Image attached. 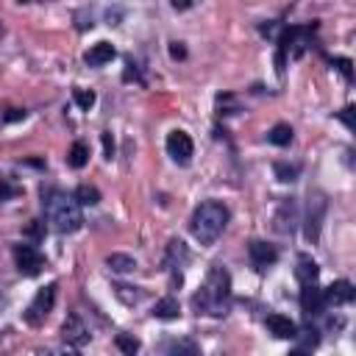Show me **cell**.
<instances>
[{
  "instance_id": "obj_16",
  "label": "cell",
  "mask_w": 356,
  "mask_h": 356,
  "mask_svg": "<svg viewBox=\"0 0 356 356\" xmlns=\"http://www.w3.org/2000/svg\"><path fill=\"white\" fill-rule=\"evenodd\" d=\"M178 314H181V306L175 298H161L153 306V317H159V320H175Z\"/></svg>"
},
{
  "instance_id": "obj_15",
  "label": "cell",
  "mask_w": 356,
  "mask_h": 356,
  "mask_svg": "<svg viewBox=\"0 0 356 356\" xmlns=\"http://www.w3.org/2000/svg\"><path fill=\"white\" fill-rule=\"evenodd\" d=\"M167 356H200V345L189 337H178V339L170 342Z\"/></svg>"
},
{
  "instance_id": "obj_6",
  "label": "cell",
  "mask_w": 356,
  "mask_h": 356,
  "mask_svg": "<svg viewBox=\"0 0 356 356\" xmlns=\"http://www.w3.org/2000/svg\"><path fill=\"white\" fill-rule=\"evenodd\" d=\"M323 214H325V197L320 192L309 195V206H306V239L309 242H317Z\"/></svg>"
},
{
  "instance_id": "obj_21",
  "label": "cell",
  "mask_w": 356,
  "mask_h": 356,
  "mask_svg": "<svg viewBox=\"0 0 356 356\" xmlns=\"http://www.w3.org/2000/svg\"><path fill=\"white\" fill-rule=\"evenodd\" d=\"M114 342H117V348H120L125 356H136V353H139V339L131 337V334H117Z\"/></svg>"
},
{
  "instance_id": "obj_23",
  "label": "cell",
  "mask_w": 356,
  "mask_h": 356,
  "mask_svg": "<svg viewBox=\"0 0 356 356\" xmlns=\"http://www.w3.org/2000/svg\"><path fill=\"white\" fill-rule=\"evenodd\" d=\"M72 97H75V103H78L83 111H89V108L95 106V92H92V89H75Z\"/></svg>"
},
{
  "instance_id": "obj_22",
  "label": "cell",
  "mask_w": 356,
  "mask_h": 356,
  "mask_svg": "<svg viewBox=\"0 0 356 356\" xmlns=\"http://www.w3.org/2000/svg\"><path fill=\"white\" fill-rule=\"evenodd\" d=\"M275 175L281 178V181H295L298 178V172H300V167L298 164H284V161H275Z\"/></svg>"
},
{
  "instance_id": "obj_26",
  "label": "cell",
  "mask_w": 356,
  "mask_h": 356,
  "mask_svg": "<svg viewBox=\"0 0 356 356\" xmlns=\"http://www.w3.org/2000/svg\"><path fill=\"white\" fill-rule=\"evenodd\" d=\"M337 64H339V70L345 72V78H350V61H348V58H337Z\"/></svg>"
},
{
  "instance_id": "obj_30",
  "label": "cell",
  "mask_w": 356,
  "mask_h": 356,
  "mask_svg": "<svg viewBox=\"0 0 356 356\" xmlns=\"http://www.w3.org/2000/svg\"><path fill=\"white\" fill-rule=\"evenodd\" d=\"M3 309H6V298H0V314H3Z\"/></svg>"
},
{
  "instance_id": "obj_25",
  "label": "cell",
  "mask_w": 356,
  "mask_h": 356,
  "mask_svg": "<svg viewBox=\"0 0 356 356\" xmlns=\"http://www.w3.org/2000/svg\"><path fill=\"white\" fill-rule=\"evenodd\" d=\"M170 53H172V58H184V56H186V50L181 47V42H172V44H170Z\"/></svg>"
},
{
  "instance_id": "obj_20",
  "label": "cell",
  "mask_w": 356,
  "mask_h": 356,
  "mask_svg": "<svg viewBox=\"0 0 356 356\" xmlns=\"http://www.w3.org/2000/svg\"><path fill=\"white\" fill-rule=\"evenodd\" d=\"M106 264H108L114 273H131V270L136 267V259L128 256V253H111V256L106 259Z\"/></svg>"
},
{
  "instance_id": "obj_13",
  "label": "cell",
  "mask_w": 356,
  "mask_h": 356,
  "mask_svg": "<svg viewBox=\"0 0 356 356\" xmlns=\"http://www.w3.org/2000/svg\"><path fill=\"white\" fill-rule=\"evenodd\" d=\"M295 275H298V281H300V286H309V284H317V275H320V267H317V261H314L312 256H306V253H300V256H298V267H295Z\"/></svg>"
},
{
  "instance_id": "obj_28",
  "label": "cell",
  "mask_w": 356,
  "mask_h": 356,
  "mask_svg": "<svg viewBox=\"0 0 356 356\" xmlns=\"http://www.w3.org/2000/svg\"><path fill=\"white\" fill-rule=\"evenodd\" d=\"M350 111H353V108H345V114H342V120L348 122V128H353V120H350Z\"/></svg>"
},
{
  "instance_id": "obj_17",
  "label": "cell",
  "mask_w": 356,
  "mask_h": 356,
  "mask_svg": "<svg viewBox=\"0 0 356 356\" xmlns=\"http://www.w3.org/2000/svg\"><path fill=\"white\" fill-rule=\"evenodd\" d=\"M86 161H89V145H86V142H72V147H70V153H67V164H70L72 170H81Z\"/></svg>"
},
{
  "instance_id": "obj_3",
  "label": "cell",
  "mask_w": 356,
  "mask_h": 356,
  "mask_svg": "<svg viewBox=\"0 0 356 356\" xmlns=\"http://www.w3.org/2000/svg\"><path fill=\"white\" fill-rule=\"evenodd\" d=\"M44 214H47L50 225H53L56 231H61V234H72V231H78V228L83 225L78 200L70 197V195H61V192L47 195V200H44Z\"/></svg>"
},
{
  "instance_id": "obj_31",
  "label": "cell",
  "mask_w": 356,
  "mask_h": 356,
  "mask_svg": "<svg viewBox=\"0 0 356 356\" xmlns=\"http://www.w3.org/2000/svg\"><path fill=\"white\" fill-rule=\"evenodd\" d=\"M64 356H81V353H64Z\"/></svg>"
},
{
  "instance_id": "obj_7",
  "label": "cell",
  "mask_w": 356,
  "mask_h": 356,
  "mask_svg": "<svg viewBox=\"0 0 356 356\" xmlns=\"http://www.w3.org/2000/svg\"><path fill=\"white\" fill-rule=\"evenodd\" d=\"M167 153H170V159L175 164H189V159L195 153V145H192L189 134L186 131H172L167 136Z\"/></svg>"
},
{
  "instance_id": "obj_2",
  "label": "cell",
  "mask_w": 356,
  "mask_h": 356,
  "mask_svg": "<svg viewBox=\"0 0 356 356\" xmlns=\"http://www.w3.org/2000/svg\"><path fill=\"white\" fill-rule=\"evenodd\" d=\"M225 222H228V209L220 200H206L195 209V214L189 220V228H192V234L200 245H211L222 234Z\"/></svg>"
},
{
  "instance_id": "obj_10",
  "label": "cell",
  "mask_w": 356,
  "mask_h": 356,
  "mask_svg": "<svg viewBox=\"0 0 356 356\" xmlns=\"http://www.w3.org/2000/svg\"><path fill=\"white\" fill-rule=\"evenodd\" d=\"M248 253H250V261H253L259 270H264V267H270V264L278 261V250H275L270 242H261V239H253V242L248 245Z\"/></svg>"
},
{
  "instance_id": "obj_4",
  "label": "cell",
  "mask_w": 356,
  "mask_h": 356,
  "mask_svg": "<svg viewBox=\"0 0 356 356\" xmlns=\"http://www.w3.org/2000/svg\"><path fill=\"white\" fill-rule=\"evenodd\" d=\"M56 292H58V286H56V284H47L44 289H39V292L33 295L31 306L25 309V320H28L31 325H39V323H44V317L53 312V303H56Z\"/></svg>"
},
{
  "instance_id": "obj_24",
  "label": "cell",
  "mask_w": 356,
  "mask_h": 356,
  "mask_svg": "<svg viewBox=\"0 0 356 356\" xmlns=\"http://www.w3.org/2000/svg\"><path fill=\"white\" fill-rule=\"evenodd\" d=\"M14 195H19V189L14 184H8V178H0V200H8Z\"/></svg>"
},
{
  "instance_id": "obj_29",
  "label": "cell",
  "mask_w": 356,
  "mask_h": 356,
  "mask_svg": "<svg viewBox=\"0 0 356 356\" xmlns=\"http://www.w3.org/2000/svg\"><path fill=\"white\" fill-rule=\"evenodd\" d=\"M289 356H309V353H306V350H300V348H298V350H292V353H289Z\"/></svg>"
},
{
  "instance_id": "obj_8",
  "label": "cell",
  "mask_w": 356,
  "mask_h": 356,
  "mask_svg": "<svg viewBox=\"0 0 356 356\" xmlns=\"http://www.w3.org/2000/svg\"><path fill=\"white\" fill-rule=\"evenodd\" d=\"M61 337H64V342H70V345H75V348H81V345H86L89 342V328L83 325V320L78 317V314H67V320L61 323Z\"/></svg>"
},
{
  "instance_id": "obj_12",
  "label": "cell",
  "mask_w": 356,
  "mask_h": 356,
  "mask_svg": "<svg viewBox=\"0 0 356 356\" xmlns=\"http://www.w3.org/2000/svg\"><path fill=\"white\" fill-rule=\"evenodd\" d=\"M114 56H117V50H114L111 42H97V44H92V47L86 50L83 61H86L89 67H103V64H108Z\"/></svg>"
},
{
  "instance_id": "obj_9",
  "label": "cell",
  "mask_w": 356,
  "mask_h": 356,
  "mask_svg": "<svg viewBox=\"0 0 356 356\" xmlns=\"http://www.w3.org/2000/svg\"><path fill=\"white\" fill-rule=\"evenodd\" d=\"M353 295H356V289H353V284L350 281H334L328 289H323V300H325V306H345V303H350L353 300Z\"/></svg>"
},
{
  "instance_id": "obj_18",
  "label": "cell",
  "mask_w": 356,
  "mask_h": 356,
  "mask_svg": "<svg viewBox=\"0 0 356 356\" xmlns=\"http://www.w3.org/2000/svg\"><path fill=\"white\" fill-rule=\"evenodd\" d=\"M267 142H270V145H278V147L289 145V142H292V128H289L286 122L273 125V128H270V134H267Z\"/></svg>"
},
{
  "instance_id": "obj_11",
  "label": "cell",
  "mask_w": 356,
  "mask_h": 356,
  "mask_svg": "<svg viewBox=\"0 0 356 356\" xmlns=\"http://www.w3.org/2000/svg\"><path fill=\"white\" fill-rule=\"evenodd\" d=\"M264 325H267V331H270L273 337H278V339H292V337H298V325H295L289 317H284V314H267Z\"/></svg>"
},
{
  "instance_id": "obj_5",
  "label": "cell",
  "mask_w": 356,
  "mask_h": 356,
  "mask_svg": "<svg viewBox=\"0 0 356 356\" xmlns=\"http://www.w3.org/2000/svg\"><path fill=\"white\" fill-rule=\"evenodd\" d=\"M14 261H17V270L22 275H39L42 267H44V259L33 245H17L14 248Z\"/></svg>"
},
{
  "instance_id": "obj_1",
  "label": "cell",
  "mask_w": 356,
  "mask_h": 356,
  "mask_svg": "<svg viewBox=\"0 0 356 356\" xmlns=\"http://www.w3.org/2000/svg\"><path fill=\"white\" fill-rule=\"evenodd\" d=\"M228 300H231V275L225 273V267L214 264L200 286V292L195 295V306L203 314L211 317H222L228 312Z\"/></svg>"
},
{
  "instance_id": "obj_19",
  "label": "cell",
  "mask_w": 356,
  "mask_h": 356,
  "mask_svg": "<svg viewBox=\"0 0 356 356\" xmlns=\"http://www.w3.org/2000/svg\"><path fill=\"white\" fill-rule=\"evenodd\" d=\"M72 197L78 200V206H81V203H83V206H95V203H100V189L92 186V184H81Z\"/></svg>"
},
{
  "instance_id": "obj_27",
  "label": "cell",
  "mask_w": 356,
  "mask_h": 356,
  "mask_svg": "<svg viewBox=\"0 0 356 356\" xmlns=\"http://www.w3.org/2000/svg\"><path fill=\"white\" fill-rule=\"evenodd\" d=\"M103 145H106V159H111V150H114V142L108 139V134H103Z\"/></svg>"
},
{
  "instance_id": "obj_14",
  "label": "cell",
  "mask_w": 356,
  "mask_h": 356,
  "mask_svg": "<svg viewBox=\"0 0 356 356\" xmlns=\"http://www.w3.org/2000/svg\"><path fill=\"white\" fill-rule=\"evenodd\" d=\"M300 306H303L306 314H317V312H323V306H325V300H323V289H320L317 284L303 286V289H300Z\"/></svg>"
}]
</instances>
